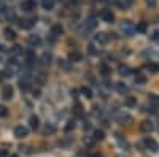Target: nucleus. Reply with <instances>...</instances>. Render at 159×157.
Returning <instances> with one entry per match:
<instances>
[{
    "instance_id": "nucleus-9",
    "label": "nucleus",
    "mask_w": 159,
    "mask_h": 157,
    "mask_svg": "<svg viewBox=\"0 0 159 157\" xmlns=\"http://www.w3.org/2000/svg\"><path fill=\"white\" fill-rule=\"evenodd\" d=\"M62 34H64V27L60 24H54L53 27H51V35H53V37H59Z\"/></svg>"
},
{
    "instance_id": "nucleus-39",
    "label": "nucleus",
    "mask_w": 159,
    "mask_h": 157,
    "mask_svg": "<svg viewBox=\"0 0 159 157\" xmlns=\"http://www.w3.org/2000/svg\"><path fill=\"white\" fill-rule=\"evenodd\" d=\"M89 53H91V54H96V53H97L96 48H94V45H91V46H89Z\"/></svg>"
},
{
    "instance_id": "nucleus-43",
    "label": "nucleus",
    "mask_w": 159,
    "mask_h": 157,
    "mask_svg": "<svg viewBox=\"0 0 159 157\" xmlns=\"http://www.w3.org/2000/svg\"><path fill=\"white\" fill-rule=\"evenodd\" d=\"M7 156V151H0V157H5Z\"/></svg>"
},
{
    "instance_id": "nucleus-28",
    "label": "nucleus",
    "mask_w": 159,
    "mask_h": 157,
    "mask_svg": "<svg viewBox=\"0 0 159 157\" xmlns=\"http://www.w3.org/2000/svg\"><path fill=\"white\" fill-rule=\"evenodd\" d=\"M54 132H56V127H54V126H46L45 130H43L45 135H53Z\"/></svg>"
},
{
    "instance_id": "nucleus-42",
    "label": "nucleus",
    "mask_w": 159,
    "mask_h": 157,
    "mask_svg": "<svg viewBox=\"0 0 159 157\" xmlns=\"http://www.w3.org/2000/svg\"><path fill=\"white\" fill-rule=\"evenodd\" d=\"M88 129H91V124L89 122H85V130H88Z\"/></svg>"
},
{
    "instance_id": "nucleus-21",
    "label": "nucleus",
    "mask_w": 159,
    "mask_h": 157,
    "mask_svg": "<svg viewBox=\"0 0 159 157\" xmlns=\"http://www.w3.org/2000/svg\"><path fill=\"white\" fill-rule=\"evenodd\" d=\"M29 122H30V127L34 129V130H37V129H38V126H40V121H38V118H37V116H30Z\"/></svg>"
},
{
    "instance_id": "nucleus-34",
    "label": "nucleus",
    "mask_w": 159,
    "mask_h": 157,
    "mask_svg": "<svg viewBox=\"0 0 159 157\" xmlns=\"http://www.w3.org/2000/svg\"><path fill=\"white\" fill-rule=\"evenodd\" d=\"M94 27H96V19L91 18V19L88 21V29H94Z\"/></svg>"
},
{
    "instance_id": "nucleus-40",
    "label": "nucleus",
    "mask_w": 159,
    "mask_h": 157,
    "mask_svg": "<svg viewBox=\"0 0 159 157\" xmlns=\"http://www.w3.org/2000/svg\"><path fill=\"white\" fill-rule=\"evenodd\" d=\"M148 5L149 7H154V5H156V0H148Z\"/></svg>"
},
{
    "instance_id": "nucleus-17",
    "label": "nucleus",
    "mask_w": 159,
    "mask_h": 157,
    "mask_svg": "<svg viewBox=\"0 0 159 157\" xmlns=\"http://www.w3.org/2000/svg\"><path fill=\"white\" fill-rule=\"evenodd\" d=\"M140 129H142V132H146L148 133V132H151L154 127H153V122L151 121H143L142 126H140Z\"/></svg>"
},
{
    "instance_id": "nucleus-38",
    "label": "nucleus",
    "mask_w": 159,
    "mask_h": 157,
    "mask_svg": "<svg viewBox=\"0 0 159 157\" xmlns=\"http://www.w3.org/2000/svg\"><path fill=\"white\" fill-rule=\"evenodd\" d=\"M5 10H7L5 3H3V2H0V15H2V13H5Z\"/></svg>"
},
{
    "instance_id": "nucleus-4",
    "label": "nucleus",
    "mask_w": 159,
    "mask_h": 157,
    "mask_svg": "<svg viewBox=\"0 0 159 157\" xmlns=\"http://www.w3.org/2000/svg\"><path fill=\"white\" fill-rule=\"evenodd\" d=\"M29 135V129L24 127V126H18L15 127V137L16 138H26Z\"/></svg>"
},
{
    "instance_id": "nucleus-30",
    "label": "nucleus",
    "mask_w": 159,
    "mask_h": 157,
    "mask_svg": "<svg viewBox=\"0 0 159 157\" xmlns=\"http://www.w3.org/2000/svg\"><path fill=\"white\" fill-rule=\"evenodd\" d=\"M135 30L140 32V34H145V32H146V24H145V22H140V24L135 27Z\"/></svg>"
},
{
    "instance_id": "nucleus-27",
    "label": "nucleus",
    "mask_w": 159,
    "mask_h": 157,
    "mask_svg": "<svg viewBox=\"0 0 159 157\" xmlns=\"http://www.w3.org/2000/svg\"><path fill=\"white\" fill-rule=\"evenodd\" d=\"M81 94L85 95L86 99H91V97H92V91L88 86H85V87H81Z\"/></svg>"
},
{
    "instance_id": "nucleus-16",
    "label": "nucleus",
    "mask_w": 159,
    "mask_h": 157,
    "mask_svg": "<svg viewBox=\"0 0 159 157\" xmlns=\"http://www.w3.org/2000/svg\"><path fill=\"white\" fill-rule=\"evenodd\" d=\"M115 89L118 91L119 94H127V92H129V87L126 86L124 83H116V84H115Z\"/></svg>"
},
{
    "instance_id": "nucleus-3",
    "label": "nucleus",
    "mask_w": 159,
    "mask_h": 157,
    "mask_svg": "<svg viewBox=\"0 0 159 157\" xmlns=\"http://www.w3.org/2000/svg\"><path fill=\"white\" fill-rule=\"evenodd\" d=\"M21 10L26 11V13H30L35 10V0H24L21 3Z\"/></svg>"
},
{
    "instance_id": "nucleus-45",
    "label": "nucleus",
    "mask_w": 159,
    "mask_h": 157,
    "mask_svg": "<svg viewBox=\"0 0 159 157\" xmlns=\"http://www.w3.org/2000/svg\"><path fill=\"white\" fill-rule=\"evenodd\" d=\"M3 80V75H2V73H0V81H2Z\"/></svg>"
},
{
    "instance_id": "nucleus-7",
    "label": "nucleus",
    "mask_w": 159,
    "mask_h": 157,
    "mask_svg": "<svg viewBox=\"0 0 159 157\" xmlns=\"http://www.w3.org/2000/svg\"><path fill=\"white\" fill-rule=\"evenodd\" d=\"M27 41H29V45L32 46V48H38V46L41 45V38L38 35H30L29 38H27Z\"/></svg>"
},
{
    "instance_id": "nucleus-12",
    "label": "nucleus",
    "mask_w": 159,
    "mask_h": 157,
    "mask_svg": "<svg viewBox=\"0 0 159 157\" xmlns=\"http://www.w3.org/2000/svg\"><path fill=\"white\" fill-rule=\"evenodd\" d=\"M19 87H21V91L22 92H27V91H29L30 89V80H29V78H22V80L19 81Z\"/></svg>"
},
{
    "instance_id": "nucleus-32",
    "label": "nucleus",
    "mask_w": 159,
    "mask_h": 157,
    "mask_svg": "<svg viewBox=\"0 0 159 157\" xmlns=\"http://www.w3.org/2000/svg\"><path fill=\"white\" fill-rule=\"evenodd\" d=\"M100 72H102V75H104V76H108L110 75V68L107 67V65H102L100 67Z\"/></svg>"
},
{
    "instance_id": "nucleus-18",
    "label": "nucleus",
    "mask_w": 159,
    "mask_h": 157,
    "mask_svg": "<svg viewBox=\"0 0 159 157\" xmlns=\"http://www.w3.org/2000/svg\"><path fill=\"white\" fill-rule=\"evenodd\" d=\"M132 3H134V0H119L116 5H118L119 8H123V10H127V8L132 7Z\"/></svg>"
},
{
    "instance_id": "nucleus-24",
    "label": "nucleus",
    "mask_w": 159,
    "mask_h": 157,
    "mask_svg": "<svg viewBox=\"0 0 159 157\" xmlns=\"http://www.w3.org/2000/svg\"><path fill=\"white\" fill-rule=\"evenodd\" d=\"M73 113H75V116H77V118H81L83 116V107L80 103H77L73 107Z\"/></svg>"
},
{
    "instance_id": "nucleus-19",
    "label": "nucleus",
    "mask_w": 159,
    "mask_h": 157,
    "mask_svg": "<svg viewBox=\"0 0 159 157\" xmlns=\"http://www.w3.org/2000/svg\"><path fill=\"white\" fill-rule=\"evenodd\" d=\"M145 68H146L148 72H151V73H158L159 72V65L154 64V62H148L146 65H145Z\"/></svg>"
},
{
    "instance_id": "nucleus-22",
    "label": "nucleus",
    "mask_w": 159,
    "mask_h": 157,
    "mask_svg": "<svg viewBox=\"0 0 159 157\" xmlns=\"http://www.w3.org/2000/svg\"><path fill=\"white\" fill-rule=\"evenodd\" d=\"M92 138H94V141H102V140L105 138L104 130H96V132H94V135H92Z\"/></svg>"
},
{
    "instance_id": "nucleus-1",
    "label": "nucleus",
    "mask_w": 159,
    "mask_h": 157,
    "mask_svg": "<svg viewBox=\"0 0 159 157\" xmlns=\"http://www.w3.org/2000/svg\"><path fill=\"white\" fill-rule=\"evenodd\" d=\"M121 32L126 37H132L135 34V26L132 24V21H123L121 22Z\"/></svg>"
},
{
    "instance_id": "nucleus-25",
    "label": "nucleus",
    "mask_w": 159,
    "mask_h": 157,
    "mask_svg": "<svg viewBox=\"0 0 159 157\" xmlns=\"http://www.w3.org/2000/svg\"><path fill=\"white\" fill-rule=\"evenodd\" d=\"M135 105H137V99H134V97H127V99H126V107L134 108Z\"/></svg>"
},
{
    "instance_id": "nucleus-20",
    "label": "nucleus",
    "mask_w": 159,
    "mask_h": 157,
    "mask_svg": "<svg viewBox=\"0 0 159 157\" xmlns=\"http://www.w3.org/2000/svg\"><path fill=\"white\" fill-rule=\"evenodd\" d=\"M35 81L38 83V84H43V83L46 81V73H43V72L35 73Z\"/></svg>"
},
{
    "instance_id": "nucleus-13",
    "label": "nucleus",
    "mask_w": 159,
    "mask_h": 157,
    "mask_svg": "<svg viewBox=\"0 0 159 157\" xmlns=\"http://www.w3.org/2000/svg\"><path fill=\"white\" fill-rule=\"evenodd\" d=\"M134 81H135V84H137V86H145L148 80H146V76H145V75H142V73H137L135 78H134Z\"/></svg>"
},
{
    "instance_id": "nucleus-36",
    "label": "nucleus",
    "mask_w": 159,
    "mask_h": 157,
    "mask_svg": "<svg viewBox=\"0 0 159 157\" xmlns=\"http://www.w3.org/2000/svg\"><path fill=\"white\" fill-rule=\"evenodd\" d=\"M149 102H151L153 105H159V99L156 95H149Z\"/></svg>"
},
{
    "instance_id": "nucleus-14",
    "label": "nucleus",
    "mask_w": 159,
    "mask_h": 157,
    "mask_svg": "<svg viewBox=\"0 0 159 157\" xmlns=\"http://www.w3.org/2000/svg\"><path fill=\"white\" fill-rule=\"evenodd\" d=\"M118 121L119 122H123V124H132V116H130V114H127V113H124V114H119L118 116Z\"/></svg>"
},
{
    "instance_id": "nucleus-26",
    "label": "nucleus",
    "mask_w": 159,
    "mask_h": 157,
    "mask_svg": "<svg viewBox=\"0 0 159 157\" xmlns=\"http://www.w3.org/2000/svg\"><path fill=\"white\" fill-rule=\"evenodd\" d=\"M119 75H123V76L130 75V68L127 65H119Z\"/></svg>"
},
{
    "instance_id": "nucleus-44",
    "label": "nucleus",
    "mask_w": 159,
    "mask_h": 157,
    "mask_svg": "<svg viewBox=\"0 0 159 157\" xmlns=\"http://www.w3.org/2000/svg\"><path fill=\"white\" fill-rule=\"evenodd\" d=\"M89 157H102V156H100V154H91Z\"/></svg>"
},
{
    "instance_id": "nucleus-31",
    "label": "nucleus",
    "mask_w": 159,
    "mask_h": 157,
    "mask_svg": "<svg viewBox=\"0 0 159 157\" xmlns=\"http://www.w3.org/2000/svg\"><path fill=\"white\" fill-rule=\"evenodd\" d=\"M8 114V108L3 107V105H0V118H5Z\"/></svg>"
},
{
    "instance_id": "nucleus-5",
    "label": "nucleus",
    "mask_w": 159,
    "mask_h": 157,
    "mask_svg": "<svg viewBox=\"0 0 159 157\" xmlns=\"http://www.w3.org/2000/svg\"><path fill=\"white\" fill-rule=\"evenodd\" d=\"M13 94H15V91H13L11 86H3V91H2V99L3 100H11Z\"/></svg>"
},
{
    "instance_id": "nucleus-41",
    "label": "nucleus",
    "mask_w": 159,
    "mask_h": 157,
    "mask_svg": "<svg viewBox=\"0 0 159 157\" xmlns=\"http://www.w3.org/2000/svg\"><path fill=\"white\" fill-rule=\"evenodd\" d=\"M81 2H83V0H72V3H73V5H80Z\"/></svg>"
},
{
    "instance_id": "nucleus-23",
    "label": "nucleus",
    "mask_w": 159,
    "mask_h": 157,
    "mask_svg": "<svg viewBox=\"0 0 159 157\" xmlns=\"http://www.w3.org/2000/svg\"><path fill=\"white\" fill-rule=\"evenodd\" d=\"M41 5H43L45 10H53V7H54V0H41Z\"/></svg>"
},
{
    "instance_id": "nucleus-2",
    "label": "nucleus",
    "mask_w": 159,
    "mask_h": 157,
    "mask_svg": "<svg viewBox=\"0 0 159 157\" xmlns=\"http://www.w3.org/2000/svg\"><path fill=\"white\" fill-rule=\"evenodd\" d=\"M143 145H145V148H146V149H149L151 152H156V151L159 149L158 141H156V140H153V138H149V137L143 140Z\"/></svg>"
},
{
    "instance_id": "nucleus-47",
    "label": "nucleus",
    "mask_w": 159,
    "mask_h": 157,
    "mask_svg": "<svg viewBox=\"0 0 159 157\" xmlns=\"http://www.w3.org/2000/svg\"><path fill=\"white\" fill-rule=\"evenodd\" d=\"M59 2H62V0H59Z\"/></svg>"
},
{
    "instance_id": "nucleus-46",
    "label": "nucleus",
    "mask_w": 159,
    "mask_h": 157,
    "mask_svg": "<svg viewBox=\"0 0 159 157\" xmlns=\"http://www.w3.org/2000/svg\"><path fill=\"white\" fill-rule=\"evenodd\" d=\"M10 157H19V156H18V154H13V156H10Z\"/></svg>"
},
{
    "instance_id": "nucleus-33",
    "label": "nucleus",
    "mask_w": 159,
    "mask_h": 157,
    "mask_svg": "<svg viewBox=\"0 0 159 157\" xmlns=\"http://www.w3.org/2000/svg\"><path fill=\"white\" fill-rule=\"evenodd\" d=\"M73 129H75V122H73V121L67 122V126H65V132H72Z\"/></svg>"
},
{
    "instance_id": "nucleus-35",
    "label": "nucleus",
    "mask_w": 159,
    "mask_h": 157,
    "mask_svg": "<svg viewBox=\"0 0 159 157\" xmlns=\"http://www.w3.org/2000/svg\"><path fill=\"white\" fill-rule=\"evenodd\" d=\"M18 54H21V48L19 46H15V48L11 49V56H18Z\"/></svg>"
},
{
    "instance_id": "nucleus-8",
    "label": "nucleus",
    "mask_w": 159,
    "mask_h": 157,
    "mask_svg": "<svg viewBox=\"0 0 159 157\" xmlns=\"http://www.w3.org/2000/svg\"><path fill=\"white\" fill-rule=\"evenodd\" d=\"M94 41H96V43H99V45H105L107 41H108V35L104 34V32H99V34L94 37Z\"/></svg>"
},
{
    "instance_id": "nucleus-6",
    "label": "nucleus",
    "mask_w": 159,
    "mask_h": 157,
    "mask_svg": "<svg viewBox=\"0 0 159 157\" xmlns=\"http://www.w3.org/2000/svg\"><path fill=\"white\" fill-rule=\"evenodd\" d=\"M100 18H102V21H105V22H113L115 21V15L110 10H104L100 13Z\"/></svg>"
},
{
    "instance_id": "nucleus-37",
    "label": "nucleus",
    "mask_w": 159,
    "mask_h": 157,
    "mask_svg": "<svg viewBox=\"0 0 159 157\" xmlns=\"http://www.w3.org/2000/svg\"><path fill=\"white\" fill-rule=\"evenodd\" d=\"M151 38H153L154 41H158V43H159V30H154V32H153Z\"/></svg>"
},
{
    "instance_id": "nucleus-15",
    "label": "nucleus",
    "mask_w": 159,
    "mask_h": 157,
    "mask_svg": "<svg viewBox=\"0 0 159 157\" xmlns=\"http://www.w3.org/2000/svg\"><path fill=\"white\" fill-rule=\"evenodd\" d=\"M34 22H35V19H22V21H19V27L21 29H32Z\"/></svg>"
},
{
    "instance_id": "nucleus-10",
    "label": "nucleus",
    "mask_w": 159,
    "mask_h": 157,
    "mask_svg": "<svg viewBox=\"0 0 159 157\" xmlns=\"http://www.w3.org/2000/svg\"><path fill=\"white\" fill-rule=\"evenodd\" d=\"M3 35H5V38L10 40V41L16 40V32L13 30V29H10V27H5V30H3Z\"/></svg>"
},
{
    "instance_id": "nucleus-29",
    "label": "nucleus",
    "mask_w": 159,
    "mask_h": 157,
    "mask_svg": "<svg viewBox=\"0 0 159 157\" xmlns=\"http://www.w3.org/2000/svg\"><path fill=\"white\" fill-rule=\"evenodd\" d=\"M41 64H43V65H49V64H51V54L45 53V54H43V61H41Z\"/></svg>"
},
{
    "instance_id": "nucleus-11",
    "label": "nucleus",
    "mask_w": 159,
    "mask_h": 157,
    "mask_svg": "<svg viewBox=\"0 0 159 157\" xmlns=\"http://www.w3.org/2000/svg\"><path fill=\"white\" fill-rule=\"evenodd\" d=\"M68 59H70V62H80V61H83V54L78 53V51H72L68 54Z\"/></svg>"
}]
</instances>
